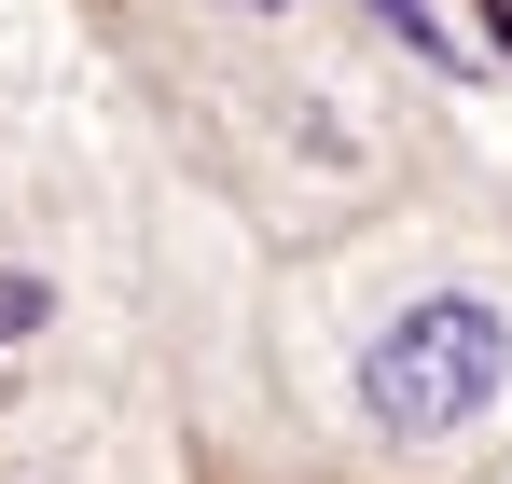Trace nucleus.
I'll list each match as a JSON object with an SVG mask.
<instances>
[{
    "instance_id": "nucleus-3",
    "label": "nucleus",
    "mask_w": 512,
    "mask_h": 484,
    "mask_svg": "<svg viewBox=\"0 0 512 484\" xmlns=\"http://www.w3.org/2000/svg\"><path fill=\"white\" fill-rule=\"evenodd\" d=\"M374 28H402L429 70H457V42H443V14H429V0H374Z\"/></svg>"
},
{
    "instance_id": "nucleus-1",
    "label": "nucleus",
    "mask_w": 512,
    "mask_h": 484,
    "mask_svg": "<svg viewBox=\"0 0 512 484\" xmlns=\"http://www.w3.org/2000/svg\"><path fill=\"white\" fill-rule=\"evenodd\" d=\"M499 388H512V332H499V305H471V291L388 319V332H374V360H360L374 429H416V443H457Z\"/></svg>"
},
{
    "instance_id": "nucleus-2",
    "label": "nucleus",
    "mask_w": 512,
    "mask_h": 484,
    "mask_svg": "<svg viewBox=\"0 0 512 484\" xmlns=\"http://www.w3.org/2000/svg\"><path fill=\"white\" fill-rule=\"evenodd\" d=\"M42 319H56V291H42V277H0V360H14Z\"/></svg>"
}]
</instances>
